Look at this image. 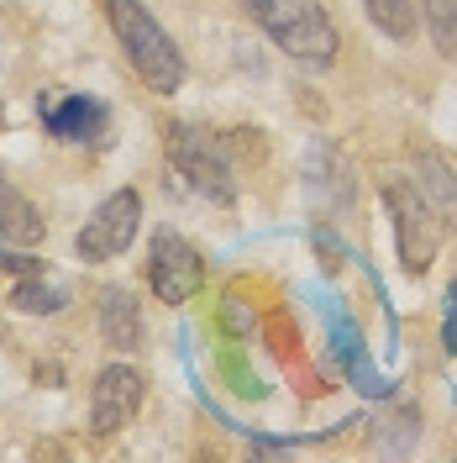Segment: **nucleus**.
Segmentation results:
<instances>
[{"label": "nucleus", "instance_id": "423d86ee", "mask_svg": "<svg viewBox=\"0 0 457 463\" xmlns=\"http://www.w3.org/2000/svg\"><path fill=\"white\" fill-rule=\"evenodd\" d=\"M147 285L163 306H184L195 300L205 285V259L195 242H184L179 232H158L153 237V259H147Z\"/></svg>", "mask_w": 457, "mask_h": 463}, {"label": "nucleus", "instance_id": "2eb2a0df", "mask_svg": "<svg viewBox=\"0 0 457 463\" xmlns=\"http://www.w3.org/2000/svg\"><path fill=\"white\" fill-rule=\"evenodd\" d=\"M363 11L384 37H395V43L415 37V0H363Z\"/></svg>", "mask_w": 457, "mask_h": 463}, {"label": "nucleus", "instance_id": "ddd939ff", "mask_svg": "<svg viewBox=\"0 0 457 463\" xmlns=\"http://www.w3.org/2000/svg\"><path fill=\"white\" fill-rule=\"evenodd\" d=\"M11 306H16V311H27V317H53V311L69 306V289L48 285L42 274H27V279H16V289H11Z\"/></svg>", "mask_w": 457, "mask_h": 463}, {"label": "nucleus", "instance_id": "9b49d317", "mask_svg": "<svg viewBox=\"0 0 457 463\" xmlns=\"http://www.w3.org/2000/svg\"><path fill=\"white\" fill-rule=\"evenodd\" d=\"M415 184H421V195L431 201V211L457 232V169L452 164H447L442 153L421 147V153H415Z\"/></svg>", "mask_w": 457, "mask_h": 463}, {"label": "nucleus", "instance_id": "f257e3e1", "mask_svg": "<svg viewBox=\"0 0 457 463\" xmlns=\"http://www.w3.org/2000/svg\"><path fill=\"white\" fill-rule=\"evenodd\" d=\"M106 16H111V32L121 37V48H126V63L137 69V80L153 95H173L184 85V58H179L169 32L153 22L143 0H106Z\"/></svg>", "mask_w": 457, "mask_h": 463}, {"label": "nucleus", "instance_id": "f3484780", "mask_svg": "<svg viewBox=\"0 0 457 463\" xmlns=\"http://www.w3.org/2000/svg\"><path fill=\"white\" fill-rule=\"evenodd\" d=\"M0 269H11V274H22V279H27V274H48V269H42V259L16 253V248H0Z\"/></svg>", "mask_w": 457, "mask_h": 463}, {"label": "nucleus", "instance_id": "f8f14e48", "mask_svg": "<svg viewBox=\"0 0 457 463\" xmlns=\"http://www.w3.org/2000/svg\"><path fill=\"white\" fill-rule=\"evenodd\" d=\"M48 237V222L37 216V205L0 174V242H16V248H37Z\"/></svg>", "mask_w": 457, "mask_h": 463}, {"label": "nucleus", "instance_id": "39448f33", "mask_svg": "<svg viewBox=\"0 0 457 463\" xmlns=\"http://www.w3.org/2000/svg\"><path fill=\"white\" fill-rule=\"evenodd\" d=\"M137 227H143V195L137 190H116V195H106V201L95 205V216L79 227L74 253L85 263H111L132 248Z\"/></svg>", "mask_w": 457, "mask_h": 463}, {"label": "nucleus", "instance_id": "1a4fd4ad", "mask_svg": "<svg viewBox=\"0 0 457 463\" xmlns=\"http://www.w3.org/2000/svg\"><path fill=\"white\" fill-rule=\"evenodd\" d=\"M95 321H100V337H106V347H116V353H132V347H143V306L132 300V289H100V311H95Z\"/></svg>", "mask_w": 457, "mask_h": 463}, {"label": "nucleus", "instance_id": "7ed1b4c3", "mask_svg": "<svg viewBox=\"0 0 457 463\" xmlns=\"http://www.w3.org/2000/svg\"><path fill=\"white\" fill-rule=\"evenodd\" d=\"M169 164H173V174H184V184L201 201H210V205L237 201V174H231L227 147L216 143L205 127H190V121L169 127Z\"/></svg>", "mask_w": 457, "mask_h": 463}, {"label": "nucleus", "instance_id": "4468645a", "mask_svg": "<svg viewBox=\"0 0 457 463\" xmlns=\"http://www.w3.org/2000/svg\"><path fill=\"white\" fill-rule=\"evenodd\" d=\"M415 437H421V411L415 405H389V416H384V427H378V448L389 453V458H400L415 448Z\"/></svg>", "mask_w": 457, "mask_h": 463}, {"label": "nucleus", "instance_id": "6e6552de", "mask_svg": "<svg viewBox=\"0 0 457 463\" xmlns=\"http://www.w3.org/2000/svg\"><path fill=\"white\" fill-rule=\"evenodd\" d=\"M305 190H311L315 211H347L352 205V174L347 158L331 143H315L305 158Z\"/></svg>", "mask_w": 457, "mask_h": 463}, {"label": "nucleus", "instance_id": "0eeeda50", "mask_svg": "<svg viewBox=\"0 0 457 463\" xmlns=\"http://www.w3.org/2000/svg\"><path fill=\"white\" fill-rule=\"evenodd\" d=\"M143 390H147L143 369H132V364H106V369L95 374V390H89V432L116 437L121 427H132V416H137V405H143Z\"/></svg>", "mask_w": 457, "mask_h": 463}, {"label": "nucleus", "instance_id": "9d476101", "mask_svg": "<svg viewBox=\"0 0 457 463\" xmlns=\"http://www.w3.org/2000/svg\"><path fill=\"white\" fill-rule=\"evenodd\" d=\"M48 132L53 137H69V143H95L100 132H106V106L100 100H89V95H69V100H53L48 111Z\"/></svg>", "mask_w": 457, "mask_h": 463}, {"label": "nucleus", "instance_id": "dca6fc26", "mask_svg": "<svg viewBox=\"0 0 457 463\" xmlns=\"http://www.w3.org/2000/svg\"><path fill=\"white\" fill-rule=\"evenodd\" d=\"M421 16H426V32L436 43V53L457 63V0H421Z\"/></svg>", "mask_w": 457, "mask_h": 463}, {"label": "nucleus", "instance_id": "f03ea898", "mask_svg": "<svg viewBox=\"0 0 457 463\" xmlns=\"http://www.w3.org/2000/svg\"><path fill=\"white\" fill-rule=\"evenodd\" d=\"M242 11L268 32L289 58H300L305 69H326L337 58V27L321 11V0H242Z\"/></svg>", "mask_w": 457, "mask_h": 463}, {"label": "nucleus", "instance_id": "20e7f679", "mask_svg": "<svg viewBox=\"0 0 457 463\" xmlns=\"http://www.w3.org/2000/svg\"><path fill=\"white\" fill-rule=\"evenodd\" d=\"M384 205L395 216V242H400V263L405 274H426L431 259H436V211L421 195V184H405V179H389L384 184Z\"/></svg>", "mask_w": 457, "mask_h": 463}]
</instances>
